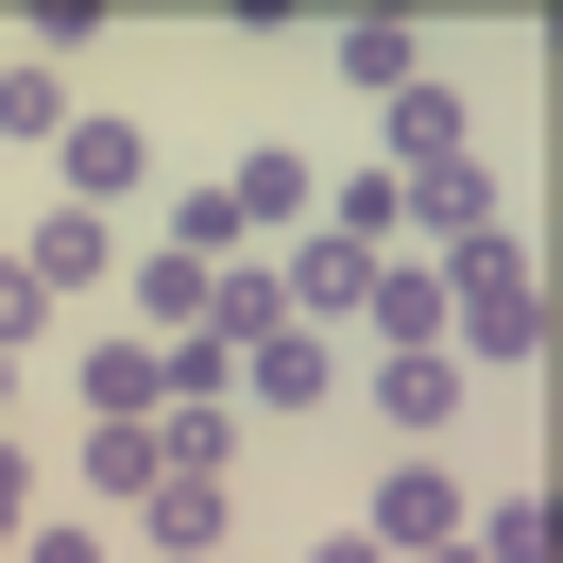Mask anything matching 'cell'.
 Segmentation results:
<instances>
[{"label": "cell", "instance_id": "10", "mask_svg": "<svg viewBox=\"0 0 563 563\" xmlns=\"http://www.w3.org/2000/svg\"><path fill=\"white\" fill-rule=\"evenodd\" d=\"M563 529H547V478L529 495H461V563H547Z\"/></svg>", "mask_w": 563, "mask_h": 563}, {"label": "cell", "instance_id": "1", "mask_svg": "<svg viewBox=\"0 0 563 563\" xmlns=\"http://www.w3.org/2000/svg\"><path fill=\"white\" fill-rule=\"evenodd\" d=\"M427 274H444V358H461V376H529V358H547V274H529V222H478V240H444Z\"/></svg>", "mask_w": 563, "mask_h": 563}, {"label": "cell", "instance_id": "17", "mask_svg": "<svg viewBox=\"0 0 563 563\" xmlns=\"http://www.w3.org/2000/svg\"><path fill=\"white\" fill-rule=\"evenodd\" d=\"M18 529H35V444L0 427V547H18Z\"/></svg>", "mask_w": 563, "mask_h": 563}, {"label": "cell", "instance_id": "8", "mask_svg": "<svg viewBox=\"0 0 563 563\" xmlns=\"http://www.w3.org/2000/svg\"><path fill=\"white\" fill-rule=\"evenodd\" d=\"M222 188H240V240H256V256H274V240H308V222H324V172H308V154H274V137H256V154H240Z\"/></svg>", "mask_w": 563, "mask_h": 563}, {"label": "cell", "instance_id": "19", "mask_svg": "<svg viewBox=\"0 0 563 563\" xmlns=\"http://www.w3.org/2000/svg\"><path fill=\"white\" fill-rule=\"evenodd\" d=\"M0 427H18V358H0Z\"/></svg>", "mask_w": 563, "mask_h": 563}, {"label": "cell", "instance_id": "20", "mask_svg": "<svg viewBox=\"0 0 563 563\" xmlns=\"http://www.w3.org/2000/svg\"><path fill=\"white\" fill-rule=\"evenodd\" d=\"M427 563H461V547H427Z\"/></svg>", "mask_w": 563, "mask_h": 563}, {"label": "cell", "instance_id": "6", "mask_svg": "<svg viewBox=\"0 0 563 563\" xmlns=\"http://www.w3.org/2000/svg\"><path fill=\"white\" fill-rule=\"evenodd\" d=\"M324 393H342V342L324 324H256L240 342V410H324Z\"/></svg>", "mask_w": 563, "mask_h": 563}, {"label": "cell", "instance_id": "11", "mask_svg": "<svg viewBox=\"0 0 563 563\" xmlns=\"http://www.w3.org/2000/svg\"><path fill=\"white\" fill-rule=\"evenodd\" d=\"M342 86H358V103L427 86V18H342Z\"/></svg>", "mask_w": 563, "mask_h": 563}, {"label": "cell", "instance_id": "14", "mask_svg": "<svg viewBox=\"0 0 563 563\" xmlns=\"http://www.w3.org/2000/svg\"><path fill=\"white\" fill-rule=\"evenodd\" d=\"M69 478L103 495V512H137V495L172 478V461H154V427H86V444H69Z\"/></svg>", "mask_w": 563, "mask_h": 563}, {"label": "cell", "instance_id": "3", "mask_svg": "<svg viewBox=\"0 0 563 563\" xmlns=\"http://www.w3.org/2000/svg\"><path fill=\"white\" fill-rule=\"evenodd\" d=\"M69 393H86V427H154V410H172V358H154L137 324H86V358H69Z\"/></svg>", "mask_w": 563, "mask_h": 563}, {"label": "cell", "instance_id": "15", "mask_svg": "<svg viewBox=\"0 0 563 563\" xmlns=\"http://www.w3.org/2000/svg\"><path fill=\"white\" fill-rule=\"evenodd\" d=\"M154 461H172V478H222V461H240V410H154Z\"/></svg>", "mask_w": 563, "mask_h": 563}, {"label": "cell", "instance_id": "16", "mask_svg": "<svg viewBox=\"0 0 563 563\" xmlns=\"http://www.w3.org/2000/svg\"><path fill=\"white\" fill-rule=\"evenodd\" d=\"M35 324H52V290H35V274H18V222H0V358L35 342Z\"/></svg>", "mask_w": 563, "mask_h": 563}, {"label": "cell", "instance_id": "18", "mask_svg": "<svg viewBox=\"0 0 563 563\" xmlns=\"http://www.w3.org/2000/svg\"><path fill=\"white\" fill-rule=\"evenodd\" d=\"M308 563H393V547H376V529H324V547H308Z\"/></svg>", "mask_w": 563, "mask_h": 563}, {"label": "cell", "instance_id": "4", "mask_svg": "<svg viewBox=\"0 0 563 563\" xmlns=\"http://www.w3.org/2000/svg\"><path fill=\"white\" fill-rule=\"evenodd\" d=\"M358 529H376L393 563H427V547H461V478H444V461H376V495H358Z\"/></svg>", "mask_w": 563, "mask_h": 563}, {"label": "cell", "instance_id": "5", "mask_svg": "<svg viewBox=\"0 0 563 563\" xmlns=\"http://www.w3.org/2000/svg\"><path fill=\"white\" fill-rule=\"evenodd\" d=\"M376 120H393V154H376V172H393V188H410V172H461V154H478V103H461V86H444V69H427V86H393V103H376Z\"/></svg>", "mask_w": 563, "mask_h": 563}, {"label": "cell", "instance_id": "12", "mask_svg": "<svg viewBox=\"0 0 563 563\" xmlns=\"http://www.w3.org/2000/svg\"><path fill=\"white\" fill-rule=\"evenodd\" d=\"M461 393H478V376H461L444 342H427V358H376V427H461Z\"/></svg>", "mask_w": 563, "mask_h": 563}, {"label": "cell", "instance_id": "2", "mask_svg": "<svg viewBox=\"0 0 563 563\" xmlns=\"http://www.w3.org/2000/svg\"><path fill=\"white\" fill-rule=\"evenodd\" d=\"M52 172H69V206H86V222H120V206L154 188V120H137V103H69Z\"/></svg>", "mask_w": 563, "mask_h": 563}, {"label": "cell", "instance_id": "7", "mask_svg": "<svg viewBox=\"0 0 563 563\" xmlns=\"http://www.w3.org/2000/svg\"><path fill=\"white\" fill-rule=\"evenodd\" d=\"M18 274L69 308V290H120V222H86V206H52V222H18Z\"/></svg>", "mask_w": 563, "mask_h": 563}, {"label": "cell", "instance_id": "9", "mask_svg": "<svg viewBox=\"0 0 563 563\" xmlns=\"http://www.w3.org/2000/svg\"><path fill=\"white\" fill-rule=\"evenodd\" d=\"M222 529H240L222 478H154V495H137V547H154V563H222Z\"/></svg>", "mask_w": 563, "mask_h": 563}, {"label": "cell", "instance_id": "21", "mask_svg": "<svg viewBox=\"0 0 563 563\" xmlns=\"http://www.w3.org/2000/svg\"><path fill=\"white\" fill-rule=\"evenodd\" d=\"M0 563H18V547H0Z\"/></svg>", "mask_w": 563, "mask_h": 563}, {"label": "cell", "instance_id": "13", "mask_svg": "<svg viewBox=\"0 0 563 563\" xmlns=\"http://www.w3.org/2000/svg\"><path fill=\"white\" fill-rule=\"evenodd\" d=\"M0 137H18V154L69 137V69H52V52H0Z\"/></svg>", "mask_w": 563, "mask_h": 563}]
</instances>
